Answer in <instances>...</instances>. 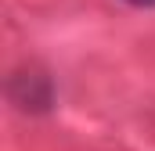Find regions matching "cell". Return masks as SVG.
Here are the masks:
<instances>
[{"label": "cell", "instance_id": "6da1fadb", "mask_svg": "<svg viewBox=\"0 0 155 151\" xmlns=\"http://www.w3.org/2000/svg\"><path fill=\"white\" fill-rule=\"evenodd\" d=\"M11 101L25 112H47L51 108V79L40 72H18L11 79Z\"/></svg>", "mask_w": 155, "mask_h": 151}, {"label": "cell", "instance_id": "7a4b0ae2", "mask_svg": "<svg viewBox=\"0 0 155 151\" xmlns=\"http://www.w3.org/2000/svg\"><path fill=\"white\" fill-rule=\"evenodd\" d=\"M126 4H134V7H155V0H126Z\"/></svg>", "mask_w": 155, "mask_h": 151}]
</instances>
